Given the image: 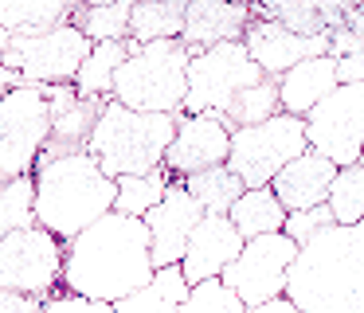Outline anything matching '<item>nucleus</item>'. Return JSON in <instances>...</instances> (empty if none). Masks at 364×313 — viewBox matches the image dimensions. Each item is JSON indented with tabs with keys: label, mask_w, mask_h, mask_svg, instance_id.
Listing matches in <instances>:
<instances>
[{
	"label": "nucleus",
	"mask_w": 364,
	"mask_h": 313,
	"mask_svg": "<svg viewBox=\"0 0 364 313\" xmlns=\"http://www.w3.org/2000/svg\"><path fill=\"white\" fill-rule=\"evenodd\" d=\"M298 243L290 235H267V239H251L243 255L223 270V286L235 290L239 302L247 309H259L267 302L286 297V282H290V266L298 262Z\"/></svg>",
	"instance_id": "9b49d317"
},
{
	"label": "nucleus",
	"mask_w": 364,
	"mask_h": 313,
	"mask_svg": "<svg viewBox=\"0 0 364 313\" xmlns=\"http://www.w3.org/2000/svg\"><path fill=\"white\" fill-rule=\"evenodd\" d=\"M43 313H114V305L106 302H90V297H79V294H55L48 297V305H43Z\"/></svg>",
	"instance_id": "72a5a7b5"
},
{
	"label": "nucleus",
	"mask_w": 364,
	"mask_h": 313,
	"mask_svg": "<svg viewBox=\"0 0 364 313\" xmlns=\"http://www.w3.org/2000/svg\"><path fill=\"white\" fill-rule=\"evenodd\" d=\"M231 223L243 235V243L251 239H267V235H282L290 211L282 208V200L274 196V188H247L231 208Z\"/></svg>",
	"instance_id": "aec40b11"
},
{
	"label": "nucleus",
	"mask_w": 364,
	"mask_h": 313,
	"mask_svg": "<svg viewBox=\"0 0 364 313\" xmlns=\"http://www.w3.org/2000/svg\"><path fill=\"white\" fill-rule=\"evenodd\" d=\"M286 302L306 313H364V223L309 239L290 266Z\"/></svg>",
	"instance_id": "f03ea898"
},
{
	"label": "nucleus",
	"mask_w": 364,
	"mask_h": 313,
	"mask_svg": "<svg viewBox=\"0 0 364 313\" xmlns=\"http://www.w3.org/2000/svg\"><path fill=\"white\" fill-rule=\"evenodd\" d=\"M259 83H267V75L251 59L243 39L208 47V51L192 55V63H188V102H184V114L228 117L231 102Z\"/></svg>",
	"instance_id": "0eeeda50"
},
{
	"label": "nucleus",
	"mask_w": 364,
	"mask_h": 313,
	"mask_svg": "<svg viewBox=\"0 0 364 313\" xmlns=\"http://www.w3.org/2000/svg\"><path fill=\"white\" fill-rule=\"evenodd\" d=\"M255 20H274L298 36H329L321 4H251Z\"/></svg>",
	"instance_id": "7c9ffc66"
},
{
	"label": "nucleus",
	"mask_w": 364,
	"mask_h": 313,
	"mask_svg": "<svg viewBox=\"0 0 364 313\" xmlns=\"http://www.w3.org/2000/svg\"><path fill=\"white\" fill-rule=\"evenodd\" d=\"M43 297H28L16 290H0V313H43Z\"/></svg>",
	"instance_id": "f704fd0d"
},
{
	"label": "nucleus",
	"mask_w": 364,
	"mask_h": 313,
	"mask_svg": "<svg viewBox=\"0 0 364 313\" xmlns=\"http://www.w3.org/2000/svg\"><path fill=\"white\" fill-rule=\"evenodd\" d=\"M176 125L181 117L173 114H141L110 98L90 137V156L110 180L149 176L165 169V156L176 141Z\"/></svg>",
	"instance_id": "20e7f679"
},
{
	"label": "nucleus",
	"mask_w": 364,
	"mask_h": 313,
	"mask_svg": "<svg viewBox=\"0 0 364 313\" xmlns=\"http://www.w3.org/2000/svg\"><path fill=\"white\" fill-rule=\"evenodd\" d=\"M345 28L353 31V39L364 51V4H345Z\"/></svg>",
	"instance_id": "c9c22d12"
},
{
	"label": "nucleus",
	"mask_w": 364,
	"mask_h": 313,
	"mask_svg": "<svg viewBox=\"0 0 364 313\" xmlns=\"http://www.w3.org/2000/svg\"><path fill=\"white\" fill-rule=\"evenodd\" d=\"M329 227H337V216H333L329 203H325V208H314V211H294V216L286 219V235H290L298 247H306L309 239H317V235L329 231Z\"/></svg>",
	"instance_id": "473e14b6"
},
{
	"label": "nucleus",
	"mask_w": 364,
	"mask_h": 313,
	"mask_svg": "<svg viewBox=\"0 0 364 313\" xmlns=\"http://www.w3.org/2000/svg\"><path fill=\"white\" fill-rule=\"evenodd\" d=\"M329 208L341 227L364 223V164H348V169L337 172L333 192H329Z\"/></svg>",
	"instance_id": "c756f323"
},
{
	"label": "nucleus",
	"mask_w": 364,
	"mask_h": 313,
	"mask_svg": "<svg viewBox=\"0 0 364 313\" xmlns=\"http://www.w3.org/2000/svg\"><path fill=\"white\" fill-rule=\"evenodd\" d=\"M337 172L341 169L329 161V156H321V153L309 149V153H301L294 164H286L270 188H274V196L282 200V208L290 211V216L294 211H314V208H325V203H329Z\"/></svg>",
	"instance_id": "f3484780"
},
{
	"label": "nucleus",
	"mask_w": 364,
	"mask_h": 313,
	"mask_svg": "<svg viewBox=\"0 0 364 313\" xmlns=\"http://www.w3.org/2000/svg\"><path fill=\"white\" fill-rule=\"evenodd\" d=\"M247 313H306V309H298L294 302L278 297V302H267V305H259V309H247Z\"/></svg>",
	"instance_id": "e433bc0d"
},
{
	"label": "nucleus",
	"mask_w": 364,
	"mask_h": 313,
	"mask_svg": "<svg viewBox=\"0 0 364 313\" xmlns=\"http://www.w3.org/2000/svg\"><path fill=\"white\" fill-rule=\"evenodd\" d=\"M36 219L59 243L79 239L118 203V180H110L90 153L36 164Z\"/></svg>",
	"instance_id": "7ed1b4c3"
},
{
	"label": "nucleus",
	"mask_w": 364,
	"mask_h": 313,
	"mask_svg": "<svg viewBox=\"0 0 364 313\" xmlns=\"http://www.w3.org/2000/svg\"><path fill=\"white\" fill-rule=\"evenodd\" d=\"M75 4H63V0H51V4H24V0H4L0 4V31L16 39H36L48 36L55 28H67L71 23Z\"/></svg>",
	"instance_id": "412c9836"
},
{
	"label": "nucleus",
	"mask_w": 364,
	"mask_h": 313,
	"mask_svg": "<svg viewBox=\"0 0 364 313\" xmlns=\"http://www.w3.org/2000/svg\"><path fill=\"white\" fill-rule=\"evenodd\" d=\"M67 243H59L43 227L0 235V290H16L28 297H55L63 286Z\"/></svg>",
	"instance_id": "9d476101"
},
{
	"label": "nucleus",
	"mask_w": 364,
	"mask_h": 313,
	"mask_svg": "<svg viewBox=\"0 0 364 313\" xmlns=\"http://www.w3.org/2000/svg\"><path fill=\"white\" fill-rule=\"evenodd\" d=\"M255 23L251 4H223V0H196L188 4V20H184L181 43L192 55L208 51L220 43H235L247 36V28Z\"/></svg>",
	"instance_id": "a211bd4d"
},
{
	"label": "nucleus",
	"mask_w": 364,
	"mask_h": 313,
	"mask_svg": "<svg viewBox=\"0 0 364 313\" xmlns=\"http://www.w3.org/2000/svg\"><path fill=\"white\" fill-rule=\"evenodd\" d=\"M231 125L212 114H181L176 141L165 156V172L173 180H188L196 172L220 169L231 156Z\"/></svg>",
	"instance_id": "ddd939ff"
},
{
	"label": "nucleus",
	"mask_w": 364,
	"mask_h": 313,
	"mask_svg": "<svg viewBox=\"0 0 364 313\" xmlns=\"http://www.w3.org/2000/svg\"><path fill=\"white\" fill-rule=\"evenodd\" d=\"M341 86L337 75V59L321 55V59H309L301 67H294L286 78H278V90H282V114L294 117H309L333 90Z\"/></svg>",
	"instance_id": "6ab92c4d"
},
{
	"label": "nucleus",
	"mask_w": 364,
	"mask_h": 313,
	"mask_svg": "<svg viewBox=\"0 0 364 313\" xmlns=\"http://www.w3.org/2000/svg\"><path fill=\"white\" fill-rule=\"evenodd\" d=\"M360 164H364V153H360Z\"/></svg>",
	"instance_id": "4c0bfd02"
},
{
	"label": "nucleus",
	"mask_w": 364,
	"mask_h": 313,
	"mask_svg": "<svg viewBox=\"0 0 364 313\" xmlns=\"http://www.w3.org/2000/svg\"><path fill=\"white\" fill-rule=\"evenodd\" d=\"M188 294L192 286L181 266H165V270L153 274L149 286H141L137 294H129L126 302L114 305V313H176L188 302Z\"/></svg>",
	"instance_id": "4be33fe9"
},
{
	"label": "nucleus",
	"mask_w": 364,
	"mask_h": 313,
	"mask_svg": "<svg viewBox=\"0 0 364 313\" xmlns=\"http://www.w3.org/2000/svg\"><path fill=\"white\" fill-rule=\"evenodd\" d=\"M129 47L126 43H98L90 51V59L82 63L79 78H75V90L79 98H114V83H118V70L126 67Z\"/></svg>",
	"instance_id": "b1692460"
},
{
	"label": "nucleus",
	"mask_w": 364,
	"mask_h": 313,
	"mask_svg": "<svg viewBox=\"0 0 364 313\" xmlns=\"http://www.w3.org/2000/svg\"><path fill=\"white\" fill-rule=\"evenodd\" d=\"M184 20H188V4H134V23H129V39L137 43H161V39H181L184 36Z\"/></svg>",
	"instance_id": "393cba45"
},
{
	"label": "nucleus",
	"mask_w": 364,
	"mask_h": 313,
	"mask_svg": "<svg viewBox=\"0 0 364 313\" xmlns=\"http://www.w3.org/2000/svg\"><path fill=\"white\" fill-rule=\"evenodd\" d=\"M153 274H157V262H153V239L145 219L110 211L95 227H87L79 239L67 243V294L118 305L141 286H149Z\"/></svg>",
	"instance_id": "f257e3e1"
},
{
	"label": "nucleus",
	"mask_w": 364,
	"mask_h": 313,
	"mask_svg": "<svg viewBox=\"0 0 364 313\" xmlns=\"http://www.w3.org/2000/svg\"><path fill=\"white\" fill-rule=\"evenodd\" d=\"M71 23L90 39V43H126L129 23H134V4L118 0V4H75Z\"/></svg>",
	"instance_id": "5701e85b"
},
{
	"label": "nucleus",
	"mask_w": 364,
	"mask_h": 313,
	"mask_svg": "<svg viewBox=\"0 0 364 313\" xmlns=\"http://www.w3.org/2000/svg\"><path fill=\"white\" fill-rule=\"evenodd\" d=\"M129 59L118 70L114 102L141 114H184L188 102V63L192 51L181 39H161V43H137L126 39Z\"/></svg>",
	"instance_id": "39448f33"
},
{
	"label": "nucleus",
	"mask_w": 364,
	"mask_h": 313,
	"mask_svg": "<svg viewBox=\"0 0 364 313\" xmlns=\"http://www.w3.org/2000/svg\"><path fill=\"white\" fill-rule=\"evenodd\" d=\"M301 153H309L306 117L278 114L262 125L231 133V156L228 169L243 180L247 188H270L286 164H294Z\"/></svg>",
	"instance_id": "423d86ee"
},
{
	"label": "nucleus",
	"mask_w": 364,
	"mask_h": 313,
	"mask_svg": "<svg viewBox=\"0 0 364 313\" xmlns=\"http://www.w3.org/2000/svg\"><path fill=\"white\" fill-rule=\"evenodd\" d=\"M176 313H247V305L239 302V294L228 290L223 282H204V286H192L188 302Z\"/></svg>",
	"instance_id": "2f4dec72"
},
{
	"label": "nucleus",
	"mask_w": 364,
	"mask_h": 313,
	"mask_svg": "<svg viewBox=\"0 0 364 313\" xmlns=\"http://www.w3.org/2000/svg\"><path fill=\"white\" fill-rule=\"evenodd\" d=\"M51 102L43 86H20L0 98V180L32 176L51 137Z\"/></svg>",
	"instance_id": "6e6552de"
},
{
	"label": "nucleus",
	"mask_w": 364,
	"mask_h": 313,
	"mask_svg": "<svg viewBox=\"0 0 364 313\" xmlns=\"http://www.w3.org/2000/svg\"><path fill=\"white\" fill-rule=\"evenodd\" d=\"M243 235L235 231L228 216H208L204 223L196 227V235L188 239V250H184V278L188 286H204V282H220L223 270L243 255Z\"/></svg>",
	"instance_id": "dca6fc26"
},
{
	"label": "nucleus",
	"mask_w": 364,
	"mask_h": 313,
	"mask_svg": "<svg viewBox=\"0 0 364 313\" xmlns=\"http://www.w3.org/2000/svg\"><path fill=\"white\" fill-rule=\"evenodd\" d=\"M243 43L267 78H286L301 63L329 55V36H298L274 20H255L247 28Z\"/></svg>",
	"instance_id": "2eb2a0df"
},
{
	"label": "nucleus",
	"mask_w": 364,
	"mask_h": 313,
	"mask_svg": "<svg viewBox=\"0 0 364 313\" xmlns=\"http://www.w3.org/2000/svg\"><path fill=\"white\" fill-rule=\"evenodd\" d=\"M309 149L329 156L337 169L360 164L364 153V83H341L306 117Z\"/></svg>",
	"instance_id": "f8f14e48"
},
{
	"label": "nucleus",
	"mask_w": 364,
	"mask_h": 313,
	"mask_svg": "<svg viewBox=\"0 0 364 313\" xmlns=\"http://www.w3.org/2000/svg\"><path fill=\"white\" fill-rule=\"evenodd\" d=\"M40 227L36 219V176H16L0 184V235Z\"/></svg>",
	"instance_id": "c85d7f7f"
},
{
	"label": "nucleus",
	"mask_w": 364,
	"mask_h": 313,
	"mask_svg": "<svg viewBox=\"0 0 364 313\" xmlns=\"http://www.w3.org/2000/svg\"><path fill=\"white\" fill-rule=\"evenodd\" d=\"M168 184H173V176H168L165 169L149 172V176L118 180V203H114V211H118V216H129V219H145L168 196Z\"/></svg>",
	"instance_id": "bb28decb"
},
{
	"label": "nucleus",
	"mask_w": 364,
	"mask_h": 313,
	"mask_svg": "<svg viewBox=\"0 0 364 313\" xmlns=\"http://www.w3.org/2000/svg\"><path fill=\"white\" fill-rule=\"evenodd\" d=\"M0 51H4V70H16L28 86H63L79 78L95 43L75 23H67L36 39L0 36Z\"/></svg>",
	"instance_id": "1a4fd4ad"
},
{
	"label": "nucleus",
	"mask_w": 364,
	"mask_h": 313,
	"mask_svg": "<svg viewBox=\"0 0 364 313\" xmlns=\"http://www.w3.org/2000/svg\"><path fill=\"white\" fill-rule=\"evenodd\" d=\"M204 219H208V211L200 208L196 196L184 188V180H173V184H168V196L149 211V216H145V227H149V239H153V262H157V270L184 262L188 239L196 235V227L204 223Z\"/></svg>",
	"instance_id": "4468645a"
},
{
	"label": "nucleus",
	"mask_w": 364,
	"mask_h": 313,
	"mask_svg": "<svg viewBox=\"0 0 364 313\" xmlns=\"http://www.w3.org/2000/svg\"><path fill=\"white\" fill-rule=\"evenodd\" d=\"M184 188L196 196V203L208 211V216H231L235 200L247 192V184L228 169V164H220V169H208V172H196V176L184 180Z\"/></svg>",
	"instance_id": "a878e982"
},
{
	"label": "nucleus",
	"mask_w": 364,
	"mask_h": 313,
	"mask_svg": "<svg viewBox=\"0 0 364 313\" xmlns=\"http://www.w3.org/2000/svg\"><path fill=\"white\" fill-rule=\"evenodd\" d=\"M278 114H282V90H278V78H267V83H259V86L239 94V98L231 102L223 122H228L231 129H251V125H262Z\"/></svg>",
	"instance_id": "cd10ccee"
}]
</instances>
